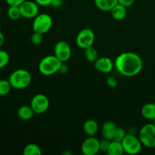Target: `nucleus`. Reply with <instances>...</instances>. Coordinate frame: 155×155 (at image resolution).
<instances>
[{"label": "nucleus", "mask_w": 155, "mask_h": 155, "mask_svg": "<svg viewBox=\"0 0 155 155\" xmlns=\"http://www.w3.org/2000/svg\"><path fill=\"white\" fill-rule=\"evenodd\" d=\"M114 68L123 76L135 77L142 71L143 61L142 58L136 53L123 52L115 59Z\"/></svg>", "instance_id": "f257e3e1"}, {"label": "nucleus", "mask_w": 155, "mask_h": 155, "mask_svg": "<svg viewBox=\"0 0 155 155\" xmlns=\"http://www.w3.org/2000/svg\"><path fill=\"white\" fill-rule=\"evenodd\" d=\"M8 81L14 89H23L30 86L32 77L30 73L27 70L18 69L10 74Z\"/></svg>", "instance_id": "f03ea898"}, {"label": "nucleus", "mask_w": 155, "mask_h": 155, "mask_svg": "<svg viewBox=\"0 0 155 155\" xmlns=\"http://www.w3.org/2000/svg\"><path fill=\"white\" fill-rule=\"evenodd\" d=\"M62 64V62L53 54L43 58L39 62L38 68L41 74L44 76H51L60 71Z\"/></svg>", "instance_id": "7ed1b4c3"}, {"label": "nucleus", "mask_w": 155, "mask_h": 155, "mask_svg": "<svg viewBox=\"0 0 155 155\" xmlns=\"http://www.w3.org/2000/svg\"><path fill=\"white\" fill-rule=\"evenodd\" d=\"M139 139L142 145L148 148H155V125L147 124L141 128L139 133Z\"/></svg>", "instance_id": "20e7f679"}, {"label": "nucleus", "mask_w": 155, "mask_h": 155, "mask_svg": "<svg viewBox=\"0 0 155 155\" xmlns=\"http://www.w3.org/2000/svg\"><path fill=\"white\" fill-rule=\"evenodd\" d=\"M33 19V30L36 33L44 34L49 31L52 27V18L48 14H39Z\"/></svg>", "instance_id": "39448f33"}, {"label": "nucleus", "mask_w": 155, "mask_h": 155, "mask_svg": "<svg viewBox=\"0 0 155 155\" xmlns=\"http://www.w3.org/2000/svg\"><path fill=\"white\" fill-rule=\"evenodd\" d=\"M121 143L124 148V153L127 154H137L142 150V144L140 139L133 134H127Z\"/></svg>", "instance_id": "423d86ee"}, {"label": "nucleus", "mask_w": 155, "mask_h": 155, "mask_svg": "<svg viewBox=\"0 0 155 155\" xmlns=\"http://www.w3.org/2000/svg\"><path fill=\"white\" fill-rule=\"evenodd\" d=\"M94 42H95V33L89 28H84L80 30L76 38L77 45L83 50L92 46Z\"/></svg>", "instance_id": "0eeeda50"}, {"label": "nucleus", "mask_w": 155, "mask_h": 155, "mask_svg": "<svg viewBox=\"0 0 155 155\" xmlns=\"http://www.w3.org/2000/svg\"><path fill=\"white\" fill-rule=\"evenodd\" d=\"M30 107L36 114H42L49 107V99L44 94H36L30 101Z\"/></svg>", "instance_id": "6e6552de"}, {"label": "nucleus", "mask_w": 155, "mask_h": 155, "mask_svg": "<svg viewBox=\"0 0 155 155\" xmlns=\"http://www.w3.org/2000/svg\"><path fill=\"white\" fill-rule=\"evenodd\" d=\"M21 17L26 19H32L39 15V5L35 1L26 0L19 5Z\"/></svg>", "instance_id": "1a4fd4ad"}, {"label": "nucleus", "mask_w": 155, "mask_h": 155, "mask_svg": "<svg viewBox=\"0 0 155 155\" xmlns=\"http://www.w3.org/2000/svg\"><path fill=\"white\" fill-rule=\"evenodd\" d=\"M71 46L65 41H59L54 45V55L62 63L68 61L71 58Z\"/></svg>", "instance_id": "9d476101"}, {"label": "nucleus", "mask_w": 155, "mask_h": 155, "mask_svg": "<svg viewBox=\"0 0 155 155\" xmlns=\"http://www.w3.org/2000/svg\"><path fill=\"white\" fill-rule=\"evenodd\" d=\"M81 151L84 155H95L100 151V141L94 136H89L81 145Z\"/></svg>", "instance_id": "9b49d317"}, {"label": "nucleus", "mask_w": 155, "mask_h": 155, "mask_svg": "<svg viewBox=\"0 0 155 155\" xmlns=\"http://www.w3.org/2000/svg\"><path fill=\"white\" fill-rule=\"evenodd\" d=\"M94 67L97 71L103 74H108L114 68V63L107 57L98 58L94 62Z\"/></svg>", "instance_id": "f8f14e48"}, {"label": "nucleus", "mask_w": 155, "mask_h": 155, "mask_svg": "<svg viewBox=\"0 0 155 155\" xmlns=\"http://www.w3.org/2000/svg\"><path fill=\"white\" fill-rule=\"evenodd\" d=\"M117 128V127L116 124L112 121L104 122L101 127V134H102L104 139L110 141L113 140Z\"/></svg>", "instance_id": "ddd939ff"}, {"label": "nucleus", "mask_w": 155, "mask_h": 155, "mask_svg": "<svg viewBox=\"0 0 155 155\" xmlns=\"http://www.w3.org/2000/svg\"><path fill=\"white\" fill-rule=\"evenodd\" d=\"M98 130V124L95 120L89 119L83 124V131L88 136H95Z\"/></svg>", "instance_id": "4468645a"}, {"label": "nucleus", "mask_w": 155, "mask_h": 155, "mask_svg": "<svg viewBox=\"0 0 155 155\" xmlns=\"http://www.w3.org/2000/svg\"><path fill=\"white\" fill-rule=\"evenodd\" d=\"M95 6L102 12H110L116 5L117 0H94Z\"/></svg>", "instance_id": "2eb2a0df"}, {"label": "nucleus", "mask_w": 155, "mask_h": 155, "mask_svg": "<svg viewBox=\"0 0 155 155\" xmlns=\"http://www.w3.org/2000/svg\"><path fill=\"white\" fill-rule=\"evenodd\" d=\"M34 111L32 109V107L28 105H22L18 108V112H17V114L18 117L21 120L24 121L30 120V119H32L34 115Z\"/></svg>", "instance_id": "dca6fc26"}, {"label": "nucleus", "mask_w": 155, "mask_h": 155, "mask_svg": "<svg viewBox=\"0 0 155 155\" xmlns=\"http://www.w3.org/2000/svg\"><path fill=\"white\" fill-rule=\"evenodd\" d=\"M141 114L144 118L149 120H154L155 119V104L154 103H147L142 106L141 109Z\"/></svg>", "instance_id": "f3484780"}, {"label": "nucleus", "mask_w": 155, "mask_h": 155, "mask_svg": "<svg viewBox=\"0 0 155 155\" xmlns=\"http://www.w3.org/2000/svg\"><path fill=\"white\" fill-rule=\"evenodd\" d=\"M110 13H111L112 18L114 20H116V21H122L126 18L127 15V8L121 5L117 4L110 11Z\"/></svg>", "instance_id": "a211bd4d"}, {"label": "nucleus", "mask_w": 155, "mask_h": 155, "mask_svg": "<svg viewBox=\"0 0 155 155\" xmlns=\"http://www.w3.org/2000/svg\"><path fill=\"white\" fill-rule=\"evenodd\" d=\"M107 154L108 155H123L124 154V150L123 148L122 143L117 141L111 140L110 142V145L107 151Z\"/></svg>", "instance_id": "6ab92c4d"}, {"label": "nucleus", "mask_w": 155, "mask_h": 155, "mask_svg": "<svg viewBox=\"0 0 155 155\" xmlns=\"http://www.w3.org/2000/svg\"><path fill=\"white\" fill-rule=\"evenodd\" d=\"M23 154L24 155H41L42 154V150L39 148V145L30 143L24 147Z\"/></svg>", "instance_id": "aec40b11"}, {"label": "nucleus", "mask_w": 155, "mask_h": 155, "mask_svg": "<svg viewBox=\"0 0 155 155\" xmlns=\"http://www.w3.org/2000/svg\"><path fill=\"white\" fill-rule=\"evenodd\" d=\"M84 56L88 61L93 62V63L98 58V51L92 46L84 49Z\"/></svg>", "instance_id": "412c9836"}, {"label": "nucleus", "mask_w": 155, "mask_h": 155, "mask_svg": "<svg viewBox=\"0 0 155 155\" xmlns=\"http://www.w3.org/2000/svg\"><path fill=\"white\" fill-rule=\"evenodd\" d=\"M7 14L8 18L12 21H16V20H18L20 18H21L19 6L9 5Z\"/></svg>", "instance_id": "4be33fe9"}, {"label": "nucleus", "mask_w": 155, "mask_h": 155, "mask_svg": "<svg viewBox=\"0 0 155 155\" xmlns=\"http://www.w3.org/2000/svg\"><path fill=\"white\" fill-rule=\"evenodd\" d=\"M12 85L8 80H0V96H5L10 92Z\"/></svg>", "instance_id": "5701e85b"}, {"label": "nucleus", "mask_w": 155, "mask_h": 155, "mask_svg": "<svg viewBox=\"0 0 155 155\" xmlns=\"http://www.w3.org/2000/svg\"><path fill=\"white\" fill-rule=\"evenodd\" d=\"M9 54L4 50H0V69L7 66L9 62Z\"/></svg>", "instance_id": "b1692460"}, {"label": "nucleus", "mask_w": 155, "mask_h": 155, "mask_svg": "<svg viewBox=\"0 0 155 155\" xmlns=\"http://www.w3.org/2000/svg\"><path fill=\"white\" fill-rule=\"evenodd\" d=\"M127 136V132L122 127H117L115 132L113 140L117 141V142H122L125 136Z\"/></svg>", "instance_id": "393cba45"}, {"label": "nucleus", "mask_w": 155, "mask_h": 155, "mask_svg": "<svg viewBox=\"0 0 155 155\" xmlns=\"http://www.w3.org/2000/svg\"><path fill=\"white\" fill-rule=\"evenodd\" d=\"M42 40H43V36H42V34H41V33L34 32L31 36V42L34 45H40L42 42Z\"/></svg>", "instance_id": "a878e982"}, {"label": "nucleus", "mask_w": 155, "mask_h": 155, "mask_svg": "<svg viewBox=\"0 0 155 155\" xmlns=\"http://www.w3.org/2000/svg\"><path fill=\"white\" fill-rule=\"evenodd\" d=\"M110 140L104 139L103 140L100 141V151H103V152L107 153L108 147L110 145Z\"/></svg>", "instance_id": "bb28decb"}, {"label": "nucleus", "mask_w": 155, "mask_h": 155, "mask_svg": "<svg viewBox=\"0 0 155 155\" xmlns=\"http://www.w3.org/2000/svg\"><path fill=\"white\" fill-rule=\"evenodd\" d=\"M118 4L124 6L126 8L130 7L133 5L135 0H117Z\"/></svg>", "instance_id": "cd10ccee"}, {"label": "nucleus", "mask_w": 155, "mask_h": 155, "mask_svg": "<svg viewBox=\"0 0 155 155\" xmlns=\"http://www.w3.org/2000/svg\"><path fill=\"white\" fill-rule=\"evenodd\" d=\"M39 6L46 7V6L51 5V0H34Z\"/></svg>", "instance_id": "c85d7f7f"}, {"label": "nucleus", "mask_w": 155, "mask_h": 155, "mask_svg": "<svg viewBox=\"0 0 155 155\" xmlns=\"http://www.w3.org/2000/svg\"><path fill=\"white\" fill-rule=\"evenodd\" d=\"M26 0H5L7 4L8 5H15V6H19L21 3L24 2Z\"/></svg>", "instance_id": "c756f323"}, {"label": "nucleus", "mask_w": 155, "mask_h": 155, "mask_svg": "<svg viewBox=\"0 0 155 155\" xmlns=\"http://www.w3.org/2000/svg\"><path fill=\"white\" fill-rule=\"evenodd\" d=\"M107 83L110 87H115L117 86V80L114 78H113V77H108V78H107Z\"/></svg>", "instance_id": "7c9ffc66"}, {"label": "nucleus", "mask_w": 155, "mask_h": 155, "mask_svg": "<svg viewBox=\"0 0 155 155\" xmlns=\"http://www.w3.org/2000/svg\"><path fill=\"white\" fill-rule=\"evenodd\" d=\"M63 5V0H51V5L54 8H59Z\"/></svg>", "instance_id": "2f4dec72"}, {"label": "nucleus", "mask_w": 155, "mask_h": 155, "mask_svg": "<svg viewBox=\"0 0 155 155\" xmlns=\"http://www.w3.org/2000/svg\"><path fill=\"white\" fill-rule=\"evenodd\" d=\"M5 42V36L2 33V32L0 31V47L4 44Z\"/></svg>", "instance_id": "473e14b6"}, {"label": "nucleus", "mask_w": 155, "mask_h": 155, "mask_svg": "<svg viewBox=\"0 0 155 155\" xmlns=\"http://www.w3.org/2000/svg\"><path fill=\"white\" fill-rule=\"evenodd\" d=\"M153 124H154V125H155V119L154 120V123H153Z\"/></svg>", "instance_id": "72a5a7b5"}]
</instances>
